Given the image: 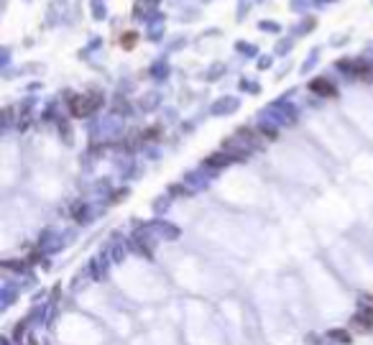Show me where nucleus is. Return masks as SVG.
<instances>
[{"label":"nucleus","mask_w":373,"mask_h":345,"mask_svg":"<svg viewBox=\"0 0 373 345\" xmlns=\"http://www.w3.org/2000/svg\"><path fill=\"white\" fill-rule=\"evenodd\" d=\"M133 38H136L133 33H128V36H125V46H128V49H130V46H133Z\"/></svg>","instance_id":"nucleus-3"},{"label":"nucleus","mask_w":373,"mask_h":345,"mask_svg":"<svg viewBox=\"0 0 373 345\" xmlns=\"http://www.w3.org/2000/svg\"><path fill=\"white\" fill-rule=\"evenodd\" d=\"M312 90H317V92H327V95H333V87H330V84H322V82H315V84H312Z\"/></svg>","instance_id":"nucleus-1"},{"label":"nucleus","mask_w":373,"mask_h":345,"mask_svg":"<svg viewBox=\"0 0 373 345\" xmlns=\"http://www.w3.org/2000/svg\"><path fill=\"white\" fill-rule=\"evenodd\" d=\"M358 322H368V325H373V312L368 310V312H363V315H358Z\"/></svg>","instance_id":"nucleus-2"}]
</instances>
